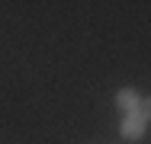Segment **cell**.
I'll return each mask as SVG.
<instances>
[{
    "label": "cell",
    "mask_w": 151,
    "mask_h": 144,
    "mask_svg": "<svg viewBox=\"0 0 151 144\" xmlns=\"http://www.w3.org/2000/svg\"><path fill=\"white\" fill-rule=\"evenodd\" d=\"M145 128H148V118H142V115H125L119 125V135L125 138V141H142L145 138Z\"/></svg>",
    "instance_id": "7a4b0ae2"
},
{
    "label": "cell",
    "mask_w": 151,
    "mask_h": 144,
    "mask_svg": "<svg viewBox=\"0 0 151 144\" xmlns=\"http://www.w3.org/2000/svg\"><path fill=\"white\" fill-rule=\"evenodd\" d=\"M138 106H142V96H138L135 86H119V90H116V109L122 112V118H125V115H135Z\"/></svg>",
    "instance_id": "6da1fadb"
},
{
    "label": "cell",
    "mask_w": 151,
    "mask_h": 144,
    "mask_svg": "<svg viewBox=\"0 0 151 144\" xmlns=\"http://www.w3.org/2000/svg\"><path fill=\"white\" fill-rule=\"evenodd\" d=\"M138 115L151 122V96H145V99H142V106H138Z\"/></svg>",
    "instance_id": "3957f363"
}]
</instances>
